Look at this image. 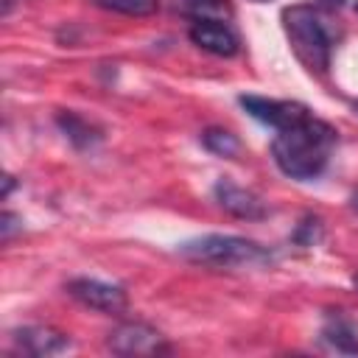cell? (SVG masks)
<instances>
[{
	"instance_id": "obj_1",
	"label": "cell",
	"mask_w": 358,
	"mask_h": 358,
	"mask_svg": "<svg viewBox=\"0 0 358 358\" xmlns=\"http://www.w3.org/2000/svg\"><path fill=\"white\" fill-rule=\"evenodd\" d=\"M333 145H336V129L308 115L299 123L285 126L274 134L271 157L285 176L296 182H310L327 168Z\"/></svg>"
},
{
	"instance_id": "obj_2",
	"label": "cell",
	"mask_w": 358,
	"mask_h": 358,
	"mask_svg": "<svg viewBox=\"0 0 358 358\" xmlns=\"http://www.w3.org/2000/svg\"><path fill=\"white\" fill-rule=\"evenodd\" d=\"M176 252L193 263H207L218 268H243V266H266L271 263V252L249 238L238 235H199L190 241H182Z\"/></svg>"
},
{
	"instance_id": "obj_3",
	"label": "cell",
	"mask_w": 358,
	"mask_h": 358,
	"mask_svg": "<svg viewBox=\"0 0 358 358\" xmlns=\"http://www.w3.org/2000/svg\"><path fill=\"white\" fill-rule=\"evenodd\" d=\"M282 28L285 36L296 53V59L316 73H324L330 67L333 56V39L327 25L322 22L319 11L313 6H291L282 11Z\"/></svg>"
},
{
	"instance_id": "obj_4",
	"label": "cell",
	"mask_w": 358,
	"mask_h": 358,
	"mask_svg": "<svg viewBox=\"0 0 358 358\" xmlns=\"http://www.w3.org/2000/svg\"><path fill=\"white\" fill-rule=\"evenodd\" d=\"M106 347L115 355H162V352L171 350L168 341L162 338V333L154 330L151 324H143V322H123V324H117L109 333Z\"/></svg>"
},
{
	"instance_id": "obj_5",
	"label": "cell",
	"mask_w": 358,
	"mask_h": 358,
	"mask_svg": "<svg viewBox=\"0 0 358 358\" xmlns=\"http://www.w3.org/2000/svg\"><path fill=\"white\" fill-rule=\"evenodd\" d=\"M238 103L246 109V115H252L255 120L271 126L274 131L299 123L302 117L310 115L308 106L296 103V101H274V98H260V95H241Z\"/></svg>"
},
{
	"instance_id": "obj_6",
	"label": "cell",
	"mask_w": 358,
	"mask_h": 358,
	"mask_svg": "<svg viewBox=\"0 0 358 358\" xmlns=\"http://www.w3.org/2000/svg\"><path fill=\"white\" fill-rule=\"evenodd\" d=\"M67 294L73 299H78L81 305L92 308V310H103V313H120L126 308V291L120 285L103 282V280H92V277H78L67 282Z\"/></svg>"
},
{
	"instance_id": "obj_7",
	"label": "cell",
	"mask_w": 358,
	"mask_h": 358,
	"mask_svg": "<svg viewBox=\"0 0 358 358\" xmlns=\"http://www.w3.org/2000/svg\"><path fill=\"white\" fill-rule=\"evenodd\" d=\"M213 196L215 201L235 218H243V221H260L268 215V207L263 204L260 196H255L252 190L229 182V179H218L213 185Z\"/></svg>"
},
{
	"instance_id": "obj_8",
	"label": "cell",
	"mask_w": 358,
	"mask_h": 358,
	"mask_svg": "<svg viewBox=\"0 0 358 358\" xmlns=\"http://www.w3.org/2000/svg\"><path fill=\"white\" fill-rule=\"evenodd\" d=\"M14 347L22 355L31 358H48V355H59L70 350V338L53 327H42V324H28V327H17L11 333Z\"/></svg>"
},
{
	"instance_id": "obj_9",
	"label": "cell",
	"mask_w": 358,
	"mask_h": 358,
	"mask_svg": "<svg viewBox=\"0 0 358 358\" xmlns=\"http://www.w3.org/2000/svg\"><path fill=\"white\" fill-rule=\"evenodd\" d=\"M187 36L196 48H201L213 56H235L241 50L238 34L224 20H193Z\"/></svg>"
},
{
	"instance_id": "obj_10",
	"label": "cell",
	"mask_w": 358,
	"mask_h": 358,
	"mask_svg": "<svg viewBox=\"0 0 358 358\" xmlns=\"http://www.w3.org/2000/svg\"><path fill=\"white\" fill-rule=\"evenodd\" d=\"M322 341L344 355H358V330L344 313H327L322 324Z\"/></svg>"
},
{
	"instance_id": "obj_11",
	"label": "cell",
	"mask_w": 358,
	"mask_h": 358,
	"mask_svg": "<svg viewBox=\"0 0 358 358\" xmlns=\"http://www.w3.org/2000/svg\"><path fill=\"white\" fill-rule=\"evenodd\" d=\"M56 123H59V129L67 134V140L76 145V148H90V145H95L98 140H101V134H98V129H92L84 117H78L76 112H59L56 115Z\"/></svg>"
},
{
	"instance_id": "obj_12",
	"label": "cell",
	"mask_w": 358,
	"mask_h": 358,
	"mask_svg": "<svg viewBox=\"0 0 358 358\" xmlns=\"http://www.w3.org/2000/svg\"><path fill=\"white\" fill-rule=\"evenodd\" d=\"M201 145H204L210 154L227 157V159H232V157L241 154V140H238L229 129H218V126L201 131Z\"/></svg>"
},
{
	"instance_id": "obj_13",
	"label": "cell",
	"mask_w": 358,
	"mask_h": 358,
	"mask_svg": "<svg viewBox=\"0 0 358 358\" xmlns=\"http://www.w3.org/2000/svg\"><path fill=\"white\" fill-rule=\"evenodd\" d=\"M179 6L190 20H224V17H229L227 0H179Z\"/></svg>"
},
{
	"instance_id": "obj_14",
	"label": "cell",
	"mask_w": 358,
	"mask_h": 358,
	"mask_svg": "<svg viewBox=\"0 0 358 358\" xmlns=\"http://www.w3.org/2000/svg\"><path fill=\"white\" fill-rule=\"evenodd\" d=\"M92 3L106 11H117V14H129V17H148L159 6V0H92Z\"/></svg>"
},
{
	"instance_id": "obj_15",
	"label": "cell",
	"mask_w": 358,
	"mask_h": 358,
	"mask_svg": "<svg viewBox=\"0 0 358 358\" xmlns=\"http://www.w3.org/2000/svg\"><path fill=\"white\" fill-rule=\"evenodd\" d=\"M319 235H322V221H319V218H305V221L299 224V229L294 232V238H296L299 243H305V246H313V243L319 241Z\"/></svg>"
},
{
	"instance_id": "obj_16",
	"label": "cell",
	"mask_w": 358,
	"mask_h": 358,
	"mask_svg": "<svg viewBox=\"0 0 358 358\" xmlns=\"http://www.w3.org/2000/svg\"><path fill=\"white\" fill-rule=\"evenodd\" d=\"M17 229H22V218H17L14 213H3L0 215V235H3V241H8Z\"/></svg>"
},
{
	"instance_id": "obj_17",
	"label": "cell",
	"mask_w": 358,
	"mask_h": 358,
	"mask_svg": "<svg viewBox=\"0 0 358 358\" xmlns=\"http://www.w3.org/2000/svg\"><path fill=\"white\" fill-rule=\"evenodd\" d=\"M319 6H324V8H333V11H336V8H341V6H344V0H319Z\"/></svg>"
},
{
	"instance_id": "obj_18",
	"label": "cell",
	"mask_w": 358,
	"mask_h": 358,
	"mask_svg": "<svg viewBox=\"0 0 358 358\" xmlns=\"http://www.w3.org/2000/svg\"><path fill=\"white\" fill-rule=\"evenodd\" d=\"M3 182H6V187H3V199H6V196L11 193V187H14V179H11V176H6Z\"/></svg>"
},
{
	"instance_id": "obj_19",
	"label": "cell",
	"mask_w": 358,
	"mask_h": 358,
	"mask_svg": "<svg viewBox=\"0 0 358 358\" xmlns=\"http://www.w3.org/2000/svg\"><path fill=\"white\" fill-rule=\"evenodd\" d=\"M17 0H3V14H8L11 11V6H14Z\"/></svg>"
},
{
	"instance_id": "obj_20",
	"label": "cell",
	"mask_w": 358,
	"mask_h": 358,
	"mask_svg": "<svg viewBox=\"0 0 358 358\" xmlns=\"http://www.w3.org/2000/svg\"><path fill=\"white\" fill-rule=\"evenodd\" d=\"M352 207H355V210H358V190H355V193H352Z\"/></svg>"
},
{
	"instance_id": "obj_21",
	"label": "cell",
	"mask_w": 358,
	"mask_h": 358,
	"mask_svg": "<svg viewBox=\"0 0 358 358\" xmlns=\"http://www.w3.org/2000/svg\"><path fill=\"white\" fill-rule=\"evenodd\" d=\"M352 285H358V274H355V277H352Z\"/></svg>"
},
{
	"instance_id": "obj_22",
	"label": "cell",
	"mask_w": 358,
	"mask_h": 358,
	"mask_svg": "<svg viewBox=\"0 0 358 358\" xmlns=\"http://www.w3.org/2000/svg\"><path fill=\"white\" fill-rule=\"evenodd\" d=\"M255 3H266V0H255Z\"/></svg>"
},
{
	"instance_id": "obj_23",
	"label": "cell",
	"mask_w": 358,
	"mask_h": 358,
	"mask_svg": "<svg viewBox=\"0 0 358 358\" xmlns=\"http://www.w3.org/2000/svg\"><path fill=\"white\" fill-rule=\"evenodd\" d=\"M355 11H358V3H355Z\"/></svg>"
},
{
	"instance_id": "obj_24",
	"label": "cell",
	"mask_w": 358,
	"mask_h": 358,
	"mask_svg": "<svg viewBox=\"0 0 358 358\" xmlns=\"http://www.w3.org/2000/svg\"><path fill=\"white\" fill-rule=\"evenodd\" d=\"M355 109H358V101H355Z\"/></svg>"
}]
</instances>
